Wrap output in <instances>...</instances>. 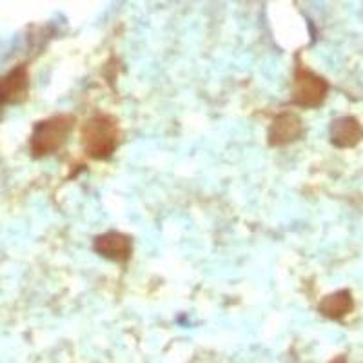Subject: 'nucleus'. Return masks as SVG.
<instances>
[{
    "label": "nucleus",
    "mask_w": 363,
    "mask_h": 363,
    "mask_svg": "<svg viewBox=\"0 0 363 363\" xmlns=\"http://www.w3.org/2000/svg\"><path fill=\"white\" fill-rule=\"evenodd\" d=\"M118 122L111 115H95L82 128V145L86 153L93 158L111 157L118 145Z\"/></svg>",
    "instance_id": "1"
},
{
    "label": "nucleus",
    "mask_w": 363,
    "mask_h": 363,
    "mask_svg": "<svg viewBox=\"0 0 363 363\" xmlns=\"http://www.w3.org/2000/svg\"><path fill=\"white\" fill-rule=\"evenodd\" d=\"M73 116L57 115L51 118H45L38 122L31 135V153L33 157H45L60 149V145L66 142L71 128H73Z\"/></svg>",
    "instance_id": "2"
},
{
    "label": "nucleus",
    "mask_w": 363,
    "mask_h": 363,
    "mask_svg": "<svg viewBox=\"0 0 363 363\" xmlns=\"http://www.w3.org/2000/svg\"><path fill=\"white\" fill-rule=\"evenodd\" d=\"M329 84L303 66L296 67L293 82V104L300 108H318L325 100Z\"/></svg>",
    "instance_id": "3"
},
{
    "label": "nucleus",
    "mask_w": 363,
    "mask_h": 363,
    "mask_svg": "<svg viewBox=\"0 0 363 363\" xmlns=\"http://www.w3.org/2000/svg\"><path fill=\"white\" fill-rule=\"evenodd\" d=\"M29 89V74L26 66H17L0 79V113L8 104H18L26 100Z\"/></svg>",
    "instance_id": "4"
},
{
    "label": "nucleus",
    "mask_w": 363,
    "mask_h": 363,
    "mask_svg": "<svg viewBox=\"0 0 363 363\" xmlns=\"http://www.w3.org/2000/svg\"><path fill=\"white\" fill-rule=\"evenodd\" d=\"M93 247L100 256L108 258V260L128 262L133 252V240L131 236L116 231L104 233V235L96 236Z\"/></svg>",
    "instance_id": "5"
},
{
    "label": "nucleus",
    "mask_w": 363,
    "mask_h": 363,
    "mask_svg": "<svg viewBox=\"0 0 363 363\" xmlns=\"http://www.w3.org/2000/svg\"><path fill=\"white\" fill-rule=\"evenodd\" d=\"M301 131H303V128H301L300 116L294 115V113H280L277 118L272 120L271 129H269V144L272 147L287 145L298 140Z\"/></svg>",
    "instance_id": "6"
},
{
    "label": "nucleus",
    "mask_w": 363,
    "mask_h": 363,
    "mask_svg": "<svg viewBox=\"0 0 363 363\" xmlns=\"http://www.w3.org/2000/svg\"><path fill=\"white\" fill-rule=\"evenodd\" d=\"M329 136L336 147H354L363 138V128L354 116H340L330 124Z\"/></svg>",
    "instance_id": "7"
},
{
    "label": "nucleus",
    "mask_w": 363,
    "mask_h": 363,
    "mask_svg": "<svg viewBox=\"0 0 363 363\" xmlns=\"http://www.w3.org/2000/svg\"><path fill=\"white\" fill-rule=\"evenodd\" d=\"M354 309V300H352L351 291H336V293L329 294L323 298L318 306V311L325 318L330 320H342L343 316L351 313Z\"/></svg>",
    "instance_id": "8"
},
{
    "label": "nucleus",
    "mask_w": 363,
    "mask_h": 363,
    "mask_svg": "<svg viewBox=\"0 0 363 363\" xmlns=\"http://www.w3.org/2000/svg\"><path fill=\"white\" fill-rule=\"evenodd\" d=\"M333 363H347V359H345V356H338V358H336Z\"/></svg>",
    "instance_id": "9"
}]
</instances>
